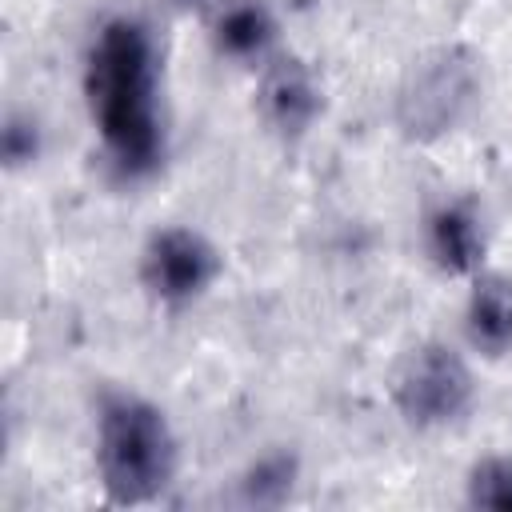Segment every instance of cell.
Segmentation results:
<instances>
[{"instance_id": "1", "label": "cell", "mask_w": 512, "mask_h": 512, "mask_svg": "<svg viewBox=\"0 0 512 512\" xmlns=\"http://www.w3.org/2000/svg\"><path fill=\"white\" fill-rule=\"evenodd\" d=\"M84 100L120 176H144L160 164L156 48L140 20L116 16L100 24L84 60Z\"/></svg>"}, {"instance_id": "2", "label": "cell", "mask_w": 512, "mask_h": 512, "mask_svg": "<svg viewBox=\"0 0 512 512\" xmlns=\"http://www.w3.org/2000/svg\"><path fill=\"white\" fill-rule=\"evenodd\" d=\"M96 472L116 504L156 500L176 472V440L156 404L108 392L96 408Z\"/></svg>"}, {"instance_id": "3", "label": "cell", "mask_w": 512, "mask_h": 512, "mask_svg": "<svg viewBox=\"0 0 512 512\" xmlns=\"http://www.w3.org/2000/svg\"><path fill=\"white\" fill-rule=\"evenodd\" d=\"M392 400L400 416L416 428L452 424L472 404V372L452 348L424 344L400 364L392 380Z\"/></svg>"}, {"instance_id": "4", "label": "cell", "mask_w": 512, "mask_h": 512, "mask_svg": "<svg viewBox=\"0 0 512 512\" xmlns=\"http://www.w3.org/2000/svg\"><path fill=\"white\" fill-rule=\"evenodd\" d=\"M476 96V64L460 48L428 56L400 88V124L412 136L448 132Z\"/></svg>"}, {"instance_id": "5", "label": "cell", "mask_w": 512, "mask_h": 512, "mask_svg": "<svg viewBox=\"0 0 512 512\" xmlns=\"http://www.w3.org/2000/svg\"><path fill=\"white\" fill-rule=\"evenodd\" d=\"M220 272V256L216 248L180 224L156 228L140 252V280L144 288L164 300V304H188L200 292H208V284Z\"/></svg>"}, {"instance_id": "6", "label": "cell", "mask_w": 512, "mask_h": 512, "mask_svg": "<svg viewBox=\"0 0 512 512\" xmlns=\"http://www.w3.org/2000/svg\"><path fill=\"white\" fill-rule=\"evenodd\" d=\"M260 112L276 132L300 136L320 112V92L308 68L296 60H276L260 80Z\"/></svg>"}, {"instance_id": "7", "label": "cell", "mask_w": 512, "mask_h": 512, "mask_svg": "<svg viewBox=\"0 0 512 512\" xmlns=\"http://www.w3.org/2000/svg\"><path fill=\"white\" fill-rule=\"evenodd\" d=\"M468 344L484 356H500L512 348V276H480L468 292L464 308Z\"/></svg>"}, {"instance_id": "8", "label": "cell", "mask_w": 512, "mask_h": 512, "mask_svg": "<svg viewBox=\"0 0 512 512\" xmlns=\"http://www.w3.org/2000/svg\"><path fill=\"white\" fill-rule=\"evenodd\" d=\"M428 252L436 260V268L452 272V276H468L480 268L484 256V236H480V220L468 204H440L428 220Z\"/></svg>"}, {"instance_id": "9", "label": "cell", "mask_w": 512, "mask_h": 512, "mask_svg": "<svg viewBox=\"0 0 512 512\" xmlns=\"http://www.w3.org/2000/svg\"><path fill=\"white\" fill-rule=\"evenodd\" d=\"M272 16L256 4V0H232L220 8L216 24H212V36L220 44V52H228L232 60H256L268 52L272 44Z\"/></svg>"}, {"instance_id": "10", "label": "cell", "mask_w": 512, "mask_h": 512, "mask_svg": "<svg viewBox=\"0 0 512 512\" xmlns=\"http://www.w3.org/2000/svg\"><path fill=\"white\" fill-rule=\"evenodd\" d=\"M468 504L512 512V456H484L468 472Z\"/></svg>"}, {"instance_id": "11", "label": "cell", "mask_w": 512, "mask_h": 512, "mask_svg": "<svg viewBox=\"0 0 512 512\" xmlns=\"http://www.w3.org/2000/svg\"><path fill=\"white\" fill-rule=\"evenodd\" d=\"M36 156V132L24 120H8L4 128V160L8 164H24Z\"/></svg>"}]
</instances>
